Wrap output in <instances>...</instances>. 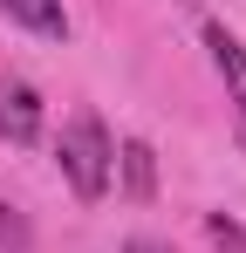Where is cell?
I'll return each mask as SVG.
<instances>
[{"instance_id": "1", "label": "cell", "mask_w": 246, "mask_h": 253, "mask_svg": "<svg viewBox=\"0 0 246 253\" xmlns=\"http://www.w3.org/2000/svg\"><path fill=\"white\" fill-rule=\"evenodd\" d=\"M55 158H62V178H69V192H76L82 206H96V199L110 192V178H117V144H110V130H103L96 110H76V117L62 124Z\"/></svg>"}, {"instance_id": "2", "label": "cell", "mask_w": 246, "mask_h": 253, "mask_svg": "<svg viewBox=\"0 0 246 253\" xmlns=\"http://www.w3.org/2000/svg\"><path fill=\"white\" fill-rule=\"evenodd\" d=\"M0 137L7 144H41V89L7 76L0 83Z\"/></svg>"}, {"instance_id": "3", "label": "cell", "mask_w": 246, "mask_h": 253, "mask_svg": "<svg viewBox=\"0 0 246 253\" xmlns=\"http://www.w3.org/2000/svg\"><path fill=\"white\" fill-rule=\"evenodd\" d=\"M205 48H212L226 89H233V117H240V144H246V48H240V35H226L219 21H205Z\"/></svg>"}, {"instance_id": "4", "label": "cell", "mask_w": 246, "mask_h": 253, "mask_svg": "<svg viewBox=\"0 0 246 253\" xmlns=\"http://www.w3.org/2000/svg\"><path fill=\"white\" fill-rule=\"evenodd\" d=\"M0 14H7L14 28L41 35V42H69V7H62V0H0Z\"/></svg>"}, {"instance_id": "5", "label": "cell", "mask_w": 246, "mask_h": 253, "mask_svg": "<svg viewBox=\"0 0 246 253\" xmlns=\"http://www.w3.org/2000/svg\"><path fill=\"white\" fill-rule=\"evenodd\" d=\"M117 171H123V199H151L158 192V151L144 144V137H130V144H117Z\"/></svg>"}, {"instance_id": "6", "label": "cell", "mask_w": 246, "mask_h": 253, "mask_svg": "<svg viewBox=\"0 0 246 253\" xmlns=\"http://www.w3.org/2000/svg\"><path fill=\"white\" fill-rule=\"evenodd\" d=\"M0 247H7V253H28V247H35V233H28V219H21L14 206H0Z\"/></svg>"}, {"instance_id": "7", "label": "cell", "mask_w": 246, "mask_h": 253, "mask_svg": "<svg viewBox=\"0 0 246 253\" xmlns=\"http://www.w3.org/2000/svg\"><path fill=\"white\" fill-rule=\"evenodd\" d=\"M205 233H212V247H233V253H246V233L233 226V219H219V212L205 219Z\"/></svg>"}, {"instance_id": "8", "label": "cell", "mask_w": 246, "mask_h": 253, "mask_svg": "<svg viewBox=\"0 0 246 253\" xmlns=\"http://www.w3.org/2000/svg\"><path fill=\"white\" fill-rule=\"evenodd\" d=\"M123 253H171V247H164V240H144V233H137V240H130Z\"/></svg>"}]
</instances>
